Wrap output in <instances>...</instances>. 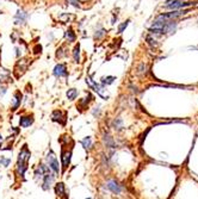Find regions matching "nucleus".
Here are the masks:
<instances>
[{"instance_id": "f257e3e1", "label": "nucleus", "mask_w": 198, "mask_h": 199, "mask_svg": "<svg viewBox=\"0 0 198 199\" xmlns=\"http://www.w3.org/2000/svg\"><path fill=\"white\" fill-rule=\"evenodd\" d=\"M30 152L28 149V145H24L23 149L19 153V156H18V163H17V169H18V173L19 175L23 177L26 168H28V162H29V159H30Z\"/></svg>"}, {"instance_id": "f03ea898", "label": "nucleus", "mask_w": 198, "mask_h": 199, "mask_svg": "<svg viewBox=\"0 0 198 199\" xmlns=\"http://www.w3.org/2000/svg\"><path fill=\"white\" fill-rule=\"evenodd\" d=\"M187 13L186 10H178V11H172V12H168V13H161L156 17V21H162V22H169V21H173L176 19L178 17L183 16Z\"/></svg>"}, {"instance_id": "7ed1b4c3", "label": "nucleus", "mask_w": 198, "mask_h": 199, "mask_svg": "<svg viewBox=\"0 0 198 199\" xmlns=\"http://www.w3.org/2000/svg\"><path fill=\"white\" fill-rule=\"evenodd\" d=\"M47 161H48L49 168H51V169L54 171L55 174H59V172H60V167H59V161H57V159H56L54 152L50 150V152L48 153V155H47Z\"/></svg>"}, {"instance_id": "20e7f679", "label": "nucleus", "mask_w": 198, "mask_h": 199, "mask_svg": "<svg viewBox=\"0 0 198 199\" xmlns=\"http://www.w3.org/2000/svg\"><path fill=\"white\" fill-rule=\"evenodd\" d=\"M86 82L88 84V86H89L91 88L94 89V91H96V92L98 93L100 97H103V98H104L105 100L108 99V96H104V94H103V88H101V87H100L99 85H97L96 82H93V81H92V80H91V79H89L88 77H86Z\"/></svg>"}, {"instance_id": "39448f33", "label": "nucleus", "mask_w": 198, "mask_h": 199, "mask_svg": "<svg viewBox=\"0 0 198 199\" xmlns=\"http://www.w3.org/2000/svg\"><path fill=\"white\" fill-rule=\"evenodd\" d=\"M44 181H43V190H49L50 188V186H51V184H53V181H54V175L50 173V171L49 172H47V173H44Z\"/></svg>"}, {"instance_id": "423d86ee", "label": "nucleus", "mask_w": 198, "mask_h": 199, "mask_svg": "<svg viewBox=\"0 0 198 199\" xmlns=\"http://www.w3.org/2000/svg\"><path fill=\"white\" fill-rule=\"evenodd\" d=\"M106 185H108V188L110 190L112 193H115V194H120L122 191L121 186L118 185V182L117 181H115V180H109L108 182H106Z\"/></svg>"}, {"instance_id": "0eeeda50", "label": "nucleus", "mask_w": 198, "mask_h": 199, "mask_svg": "<svg viewBox=\"0 0 198 199\" xmlns=\"http://www.w3.org/2000/svg\"><path fill=\"white\" fill-rule=\"evenodd\" d=\"M54 74H55V77H67V69H66V66L65 65H62V63H59L57 66H55L54 68Z\"/></svg>"}, {"instance_id": "6e6552de", "label": "nucleus", "mask_w": 198, "mask_h": 199, "mask_svg": "<svg viewBox=\"0 0 198 199\" xmlns=\"http://www.w3.org/2000/svg\"><path fill=\"white\" fill-rule=\"evenodd\" d=\"M70 155H72L70 152H63V150H62V156H61V159H62V165H63V168H65V169L68 167L69 162H70Z\"/></svg>"}, {"instance_id": "1a4fd4ad", "label": "nucleus", "mask_w": 198, "mask_h": 199, "mask_svg": "<svg viewBox=\"0 0 198 199\" xmlns=\"http://www.w3.org/2000/svg\"><path fill=\"white\" fill-rule=\"evenodd\" d=\"M32 123H33L32 117H22L21 121H19V124H21L22 128H28V126H30Z\"/></svg>"}, {"instance_id": "9d476101", "label": "nucleus", "mask_w": 198, "mask_h": 199, "mask_svg": "<svg viewBox=\"0 0 198 199\" xmlns=\"http://www.w3.org/2000/svg\"><path fill=\"white\" fill-rule=\"evenodd\" d=\"M21 101H22V94H21V92H17L14 94V103H13L12 110H17V107L21 105Z\"/></svg>"}, {"instance_id": "9b49d317", "label": "nucleus", "mask_w": 198, "mask_h": 199, "mask_svg": "<svg viewBox=\"0 0 198 199\" xmlns=\"http://www.w3.org/2000/svg\"><path fill=\"white\" fill-rule=\"evenodd\" d=\"M55 192H56V194H57V197H63V194H65V185H63L62 182L56 184Z\"/></svg>"}, {"instance_id": "f8f14e48", "label": "nucleus", "mask_w": 198, "mask_h": 199, "mask_svg": "<svg viewBox=\"0 0 198 199\" xmlns=\"http://www.w3.org/2000/svg\"><path fill=\"white\" fill-rule=\"evenodd\" d=\"M51 117H53V121H54V122H59V123H62V124H63V122L61 121V118H65V117H62V112H61V111H54Z\"/></svg>"}, {"instance_id": "ddd939ff", "label": "nucleus", "mask_w": 198, "mask_h": 199, "mask_svg": "<svg viewBox=\"0 0 198 199\" xmlns=\"http://www.w3.org/2000/svg\"><path fill=\"white\" fill-rule=\"evenodd\" d=\"M78 97V91L75 88H70L68 89L67 92V98L69 100H74Z\"/></svg>"}, {"instance_id": "4468645a", "label": "nucleus", "mask_w": 198, "mask_h": 199, "mask_svg": "<svg viewBox=\"0 0 198 199\" xmlns=\"http://www.w3.org/2000/svg\"><path fill=\"white\" fill-rule=\"evenodd\" d=\"M73 55H74V61L79 62L80 61V44H77L74 50H73Z\"/></svg>"}, {"instance_id": "2eb2a0df", "label": "nucleus", "mask_w": 198, "mask_h": 199, "mask_svg": "<svg viewBox=\"0 0 198 199\" xmlns=\"http://www.w3.org/2000/svg\"><path fill=\"white\" fill-rule=\"evenodd\" d=\"M81 144L84 145L85 149H91V147H92V140H91V137H85L81 141Z\"/></svg>"}, {"instance_id": "dca6fc26", "label": "nucleus", "mask_w": 198, "mask_h": 199, "mask_svg": "<svg viewBox=\"0 0 198 199\" xmlns=\"http://www.w3.org/2000/svg\"><path fill=\"white\" fill-rule=\"evenodd\" d=\"M66 37L68 38V42H74L75 41V35H74L73 30L70 28L66 31Z\"/></svg>"}, {"instance_id": "f3484780", "label": "nucleus", "mask_w": 198, "mask_h": 199, "mask_svg": "<svg viewBox=\"0 0 198 199\" xmlns=\"http://www.w3.org/2000/svg\"><path fill=\"white\" fill-rule=\"evenodd\" d=\"M116 79L113 77H101V82L104 84V85H110V84H112L113 81H115Z\"/></svg>"}, {"instance_id": "a211bd4d", "label": "nucleus", "mask_w": 198, "mask_h": 199, "mask_svg": "<svg viewBox=\"0 0 198 199\" xmlns=\"http://www.w3.org/2000/svg\"><path fill=\"white\" fill-rule=\"evenodd\" d=\"M10 162H11L10 159H1V160H0V163H2L4 167H7L9 165H10Z\"/></svg>"}, {"instance_id": "6ab92c4d", "label": "nucleus", "mask_w": 198, "mask_h": 199, "mask_svg": "<svg viewBox=\"0 0 198 199\" xmlns=\"http://www.w3.org/2000/svg\"><path fill=\"white\" fill-rule=\"evenodd\" d=\"M17 17L18 18H21V22H25V18H26V16L24 14V12H22V11H19L18 12V14H17Z\"/></svg>"}, {"instance_id": "aec40b11", "label": "nucleus", "mask_w": 198, "mask_h": 199, "mask_svg": "<svg viewBox=\"0 0 198 199\" xmlns=\"http://www.w3.org/2000/svg\"><path fill=\"white\" fill-rule=\"evenodd\" d=\"M128 23H129V21H127V22H125V23H123V24H122L121 26L118 28V32H120V33L123 32V30H124V29H125V28L128 26Z\"/></svg>"}, {"instance_id": "412c9836", "label": "nucleus", "mask_w": 198, "mask_h": 199, "mask_svg": "<svg viewBox=\"0 0 198 199\" xmlns=\"http://www.w3.org/2000/svg\"><path fill=\"white\" fill-rule=\"evenodd\" d=\"M69 4H72L73 6H75V7H80V2H79V0H67Z\"/></svg>"}, {"instance_id": "4be33fe9", "label": "nucleus", "mask_w": 198, "mask_h": 199, "mask_svg": "<svg viewBox=\"0 0 198 199\" xmlns=\"http://www.w3.org/2000/svg\"><path fill=\"white\" fill-rule=\"evenodd\" d=\"M103 35H105V30H100V31H98V33H96V38H100Z\"/></svg>"}, {"instance_id": "5701e85b", "label": "nucleus", "mask_w": 198, "mask_h": 199, "mask_svg": "<svg viewBox=\"0 0 198 199\" xmlns=\"http://www.w3.org/2000/svg\"><path fill=\"white\" fill-rule=\"evenodd\" d=\"M0 141H1V137H0Z\"/></svg>"}]
</instances>
